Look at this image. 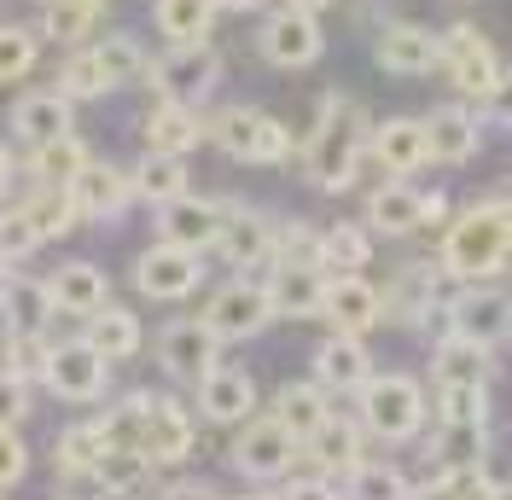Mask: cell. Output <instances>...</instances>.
I'll return each instance as SVG.
<instances>
[{
    "label": "cell",
    "mask_w": 512,
    "mask_h": 500,
    "mask_svg": "<svg viewBox=\"0 0 512 500\" xmlns=\"http://www.w3.org/2000/svg\"><path fill=\"white\" fill-rule=\"evenodd\" d=\"M47 297H53V309L94 314L105 303V274H99L94 262H64L59 274L47 280Z\"/></svg>",
    "instance_id": "cell-28"
},
{
    "label": "cell",
    "mask_w": 512,
    "mask_h": 500,
    "mask_svg": "<svg viewBox=\"0 0 512 500\" xmlns=\"http://www.w3.org/2000/svg\"><path fill=\"white\" fill-rule=\"evenodd\" d=\"M0 309H6V326L12 332H41L47 314H53V297H47V280H0Z\"/></svg>",
    "instance_id": "cell-32"
},
{
    "label": "cell",
    "mask_w": 512,
    "mask_h": 500,
    "mask_svg": "<svg viewBox=\"0 0 512 500\" xmlns=\"http://www.w3.org/2000/svg\"><path fill=\"white\" fill-rule=\"evenodd\" d=\"M35 245H41V239H35V227H30L24 216H18V210L0 221V250H6V256H30Z\"/></svg>",
    "instance_id": "cell-53"
},
{
    "label": "cell",
    "mask_w": 512,
    "mask_h": 500,
    "mask_svg": "<svg viewBox=\"0 0 512 500\" xmlns=\"http://www.w3.org/2000/svg\"><path fill=\"white\" fill-rule=\"evenodd\" d=\"M431 216H443V192H414V187H402V181H390L384 192H373V204H367V221L379 233H390V239L419 233Z\"/></svg>",
    "instance_id": "cell-13"
},
{
    "label": "cell",
    "mask_w": 512,
    "mask_h": 500,
    "mask_svg": "<svg viewBox=\"0 0 512 500\" xmlns=\"http://www.w3.org/2000/svg\"><path fill=\"white\" fill-rule=\"evenodd\" d=\"M146 407H152V390H134V396L117 402L105 419H94L105 448H134V442H140V425H146Z\"/></svg>",
    "instance_id": "cell-44"
},
{
    "label": "cell",
    "mask_w": 512,
    "mask_h": 500,
    "mask_svg": "<svg viewBox=\"0 0 512 500\" xmlns=\"http://www.w3.org/2000/svg\"><path fill=\"white\" fill-rule=\"evenodd\" d=\"M216 227H222V204H210V198H169L158 204V245H175V250H210L216 245Z\"/></svg>",
    "instance_id": "cell-7"
},
{
    "label": "cell",
    "mask_w": 512,
    "mask_h": 500,
    "mask_svg": "<svg viewBox=\"0 0 512 500\" xmlns=\"http://www.w3.org/2000/svg\"><path fill=\"white\" fill-rule=\"evenodd\" d=\"M41 24H47V35H59V41H82V30H88L94 18H82V12H64V6H53V0H47V18H41Z\"/></svg>",
    "instance_id": "cell-54"
},
{
    "label": "cell",
    "mask_w": 512,
    "mask_h": 500,
    "mask_svg": "<svg viewBox=\"0 0 512 500\" xmlns=\"http://www.w3.org/2000/svg\"><path fill=\"white\" fill-rule=\"evenodd\" d=\"M280 500H338V489H332V483H320V477H309V483H291Z\"/></svg>",
    "instance_id": "cell-55"
},
{
    "label": "cell",
    "mask_w": 512,
    "mask_h": 500,
    "mask_svg": "<svg viewBox=\"0 0 512 500\" xmlns=\"http://www.w3.org/2000/svg\"><path fill=\"white\" fill-rule=\"evenodd\" d=\"M53 6H64V12H82V18H94L105 0H53Z\"/></svg>",
    "instance_id": "cell-57"
},
{
    "label": "cell",
    "mask_w": 512,
    "mask_h": 500,
    "mask_svg": "<svg viewBox=\"0 0 512 500\" xmlns=\"http://www.w3.org/2000/svg\"><path fill=\"white\" fill-rule=\"evenodd\" d=\"M320 285H326V274H315V268H274V280L262 291H268V309L274 314L303 320V314L320 309Z\"/></svg>",
    "instance_id": "cell-27"
},
{
    "label": "cell",
    "mask_w": 512,
    "mask_h": 500,
    "mask_svg": "<svg viewBox=\"0 0 512 500\" xmlns=\"http://www.w3.org/2000/svg\"><path fill=\"white\" fill-rule=\"evenodd\" d=\"M291 6H297V12H309V18H315L320 6H332V0H291Z\"/></svg>",
    "instance_id": "cell-60"
},
{
    "label": "cell",
    "mask_w": 512,
    "mask_h": 500,
    "mask_svg": "<svg viewBox=\"0 0 512 500\" xmlns=\"http://www.w3.org/2000/svg\"><path fill=\"white\" fill-rule=\"evenodd\" d=\"M6 268H12V256H6V250H0V280H6Z\"/></svg>",
    "instance_id": "cell-61"
},
{
    "label": "cell",
    "mask_w": 512,
    "mask_h": 500,
    "mask_svg": "<svg viewBox=\"0 0 512 500\" xmlns=\"http://www.w3.org/2000/svg\"><path fill=\"white\" fill-rule=\"evenodd\" d=\"M24 413H30V384H24V378H6V373H0V425L12 431Z\"/></svg>",
    "instance_id": "cell-51"
},
{
    "label": "cell",
    "mask_w": 512,
    "mask_h": 500,
    "mask_svg": "<svg viewBox=\"0 0 512 500\" xmlns=\"http://www.w3.org/2000/svg\"><path fill=\"white\" fill-rule=\"evenodd\" d=\"M30 64H35V35L0 24V82H18Z\"/></svg>",
    "instance_id": "cell-50"
},
{
    "label": "cell",
    "mask_w": 512,
    "mask_h": 500,
    "mask_svg": "<svg viewBox=\"0 0 512 500\" xmlns=\"http://www.w3.org/2000/svg\"><path fill=\"white\" fill-rule=\"evenodd\" d=\"M448 332L466 344H501L507 338V291H466L448 303Z\"/></svg>",
    "instance_id": "cell-17"
},
{
    "label": "cell",
    "mask_w": 512,
    "mask_h": 500,
    "mask_svg": "<svg viewBox=\"0 0 512 500\" xmlns=\"http://www.w3.org/2000/svg\"><path fill=\"white\" fill-rule=\"evenodd\" d=\"M303 442H309V460H320L326 471H355L361 466V431H355L350 419H338V413H326Z\"/></svg>",
    "instance_id": "cell-29"
},
{
    "label": "cell",
    "mask_w": 512,
    "mask_h": 500,
    "mask_svg": "<svg viewBox=\"0 0 512 500\" xmlns=\"http://www.w3.org/2000/svg\"><path fill=\"white\" fill-rule=\"evenodd\" d=\"M216 6H227V12H251V6H262V0H216Z\"/></svg>",
    "instance_id": "cell-59"
},
{
    "label": "cell",
    "mask_w": 512,
    "mask_h": 500,
    "mask_svg": "<svg viewBox=\"0 0 512 500\" xmlns=\"http://www.w3.org/2000/svg\"><path fill=\"white\" fill-rule=\"evenodd\" d=\"M128 192H134V198H152V204L187 198V163H181V157H163V152H146L140 169L128 175Z\"/></svg>",
    "instance_id": "cell-33"
},
{
    "label": "cell",
    "mask_w": 512,
    "mask_h": 500,
    "mask_svg": "<svg viewBox=\"0 0 512 500\" xmlns=\"http://www.w3.org/2000/svg\"><path fill=\"white\" fill-rule=\"evenodd\" d=\"M59 88H70L64 99H99V94H111V82H105V70H99V59H94V47H88V53H70Z\"/></svg>",
    "instance_id": "cell-48"
},
{
    "label": "cell",
    "mask_w": 512,
    "mask_h": 500,
    "mask_svg": "<svg viewBox=\"0 0 512 500\" xmlns=\"http://www.w3.org/2000/svg\"><path fill=\"white\" fill-rule=\"evenodd\" d=\"M268 320H274V309H268V291L262 285H227L222 297L210 303V314H204V326H210L216 344H227V338H256Z\"/></svg>",
    "instance_id": "cell-12"
},
{
    "label": "cell",
    "mask_w": 512,
    "mask_h": 500,
    "mask_svg": "<svg viewBox=\"0 0 512 500\" xmlns=\"http://www.w3.org/2000/svg\"><path fill=\"white\" fill-rule=\"evenodd\" d=\"M472 152H478V117H466V111H454V105H437V111L425 117V157H437V163H466Z\"/></svg>",
    "instance_id": "cell-21"
},
{
    "label": "cell",
    "mask_w": 512,
    "mask_h": 500,
    "mask_svg": "<svg viewBox=\"0 0 512 500\" xmlns=\"http://www.w3.org/2000/svg\"><path fill=\"white\" fill-rule=\"evenodd\" d=\"M431 460H443V471H466L483 460V425H443L431 437Z\"/></svg>",
    "instance_id": "cell-43"
},
{
    "label": "cell",
    "mask_w": 512,
    "mask_h": 500,
    "mask_svg": "<svg viewBox=\"0 0 512 500\" xmlns=\"http://www.w3.org/2000/svg\"><path fill=\"white\" fill-rule=\"evenodd\" d=\"M198 256L192 250H175V245H152L140 262H134V285L146 291V297H187L198 291Z\"/></svg>",
    "instance_id": "cell-16"
},
{
    "label": "cell",
    "mask_w": 512,
    "mask_h": 500,
    "mask_svg": "<svg viewBox=\"0 0 512 500\" xmlns=\"http://www.w3.org/2000/svg\"><path fill=\"white\" fill-rule=\"evenodd\" d=\"M99 454H105L99 425H70V431L59 437V471H64V477H76V471H94Z\"/></svg>",
    "instance_id": "cell-47"
},
{
    "label": "cell",
    "mask_w": 512,
    "mask_h": 500,
    "mask_svg": "<svg viewBox=\"0 0 512 500\" xmlns=\"http://www.w3.org/2000/svg\"><path fill=\"white\" fill-rule=\"evenodd\" d=\"M12 128L30 140V146H47V140H64V134H76L70 128V99L64 94H24L18 105H12Z\"/></svg>",
    "instance_id": "cell-22"
},
{
    "label": "cell",
    "mask_w": 512,
    "mask_h": 500,
    "mask_svg": "<svg viewBox=\"0 0 512 500\" xmlns=\"http://www.w3.org/2000/svg\"><path fill=\"white\" fill-rule=\"evenodd\" d=\"M373 152L390 175H414L419 163H425V123L414 117H396V123H379L373 128Z\"/></svg>",
    "instance_id": "cell-25"
},
{
    "label": "cell",
    "mask_w": 512,
    "mask_h": 500,
    "mask_svg": "<svg viewBox=\"0 0 512 500\" xmlns=\"http://www.w3.org/2000/svg\"><path fill=\"white\" fill-rule=\"evenodd\" d=\"M437 64L448 70V82L460 94H472V99L501 94V59L483 41V30H472V24H454L448 35H437Z\"/></svg>",
    "instance_id": "cell-5"
},
{
    "label": "cell",
    "mask_w": 512,
    "mask_h": 500,
    "mask_svg": "<svg viewBox=\"0 0 512 500\" xmlns=\"http://www.w3.org/2000/svg\"><path fill=\"white\" fill-rule=\"evenodd\" d=\"M24 466H30V454H24L18 431H6V425H0V489H12V483L24 477Z\"/></svg>",
    "instance_id": "cell-52"
},
{
    "label": "cell",
    "mask_w": 512,
    "mask_h": 500,
    "mask_svg": "<svg viewBox=\"0 0 512 500\" xmlns=\"http://www.w3.org/2000/svg\"><path fill=\"white\" fill-rule=\"evenodd\" d=\"M146 134H152V152L181 157V152H192V146L204 140V123H198L192 105H169V99H163L158 111H152V123H146Z\"/></svg>",
    "instance_id": "cell-34"
},
{
    "label": "cell",
    "mask_w": 512,
    "mask_h": 500,
    "mask_svg": "<svg viewBox=\"0 0 512 500\" xmlns=\"http://www.w3.org/2000/svg\"><path fill=\"white\" fill-rule=\"evenodd\" d=\"M437 419L443 425H483L489 419V384H437Z\"/></svg>",
    "instance_id": "cell-42"
},
{
    "label": "cell",
    "mask_w": 512,
    "mask_h": 500,
    "mask_svg": "<svg viewBox=\"0 0 512 500\" xmlns=\"http://www.w3.org/2000/svg\"><path fill=\"white\" fill-rule=\"evenodd\" d=\"M320 419H326V402H320V384H286L280 396H274V425L286 431V437H309Z\"/></svg>",
    "instance_id": "cell-36"
},
{
    "label": "cell",
    "mask_w": 512,
    "mask_h": 500,
    "mask_svg": "<svg viewBox=\"0 0 512 500\" xmlns=\"http://www.w3.org/2000/svg\"><path fill=\"white\" fill-rule=\"evenodd\" d=\"M256 402V390H251V378L239 373V367H216V373H204L198 378V407L216 419V425H233V419H245Z\"/></svg>",
    "instance_id": "cell-23"
},
{
    "label": "cell",
    "mask_w": 512,
    "mask_h": 500,
    "mask_svg": "<svg viewBox=\"0 0 512 500\" xmlns=\"http://www.w3.org/2000/svg\"><path fill=\"white\" fill-rule=\"evenodd\" d=\"M320 24L309 18V12H297V6H286V12H274L268 24H262V59L280 64V70H297V64H315L320 59Z\"/></svg>",
    "instance_id": "cell-8"
},
{
    "label": "cell",
    "mask_w": 512,
    "mask_h": 500,
    "mask_svg": "<svg viewBox=\"0 0 512 500\" xmlns=\"http://www.w3.org/2000/svg\"><path fill=\"white\" fill-rule=\"evenodd\" d=\"M47 349H53V344H41V332H18V338H12V349H6V367H0V373L30 384V378L47 367Z\"/></svg>",
    "instance_id": "cell-49"
},
{
    "label": "cell",
    "mask_w": 512,
    "mask_h": 500,
    "mask_svg": "<svg viewBox=\"0 0 512 500\" xmlns=\"http://www.w3.org/2000/svg\"><path fill=\"white\" fill-rule=\"evenodd\" d=\"M216 134V146L227 157H239V163H286L291 157V134L286 123H274L268 111H256V105H227L222 117L210 123Z\"/></svg>",
    "instance_id": "cell-4"
},
{
    "label": "cell",
    "mask_w": 512,
    "mask_h": 500,
    "mask_svg": "<svg viewBox=\"0 0 512 500\" xmlns=\"http://www.w3.org/2000/svg\"><path fill=\"white\" fill-rule=\"evenodd\" d=\"M216 355H222V344L210 338V326H204V320H175V326L158 338V361H163L175 378H204V373H216V367H222Z\"/></svg>",
    "instance_id": "cell-15"
},
{
    "label": "cell",
    "mask_w": 512,
    "mask_h": 500,
    "mask_svg": "<svg viewBox=\"0 0 512 500\" xmlns=\"http://www.w3.org/2000/svg\"><path fill=\"white\" fill-rule=\"evenodd\" d=\"M361 425L384 442L419 437V425H425V396H419V384L402 378V373L367 378V384H361Z\"/></svg>",
    "instance_id": "cell-3"
},
{
    "label": "cell",
    "mask_w": 512,
    "mask_h": 500,
    "mask_svg": "<svg viewBox=\"0 0 512 500\" xmlns=\"http://www.w3.org/2000/svg\"><path fill=\"white\" fill-rule=\"evenodd\" d=\"M367 349H361V338H326V344L315 349V373H320V384L326 390H361L367 384Z\"/></svg>",
    "instance_id": "cell-24"
},
{
    "label": "cell",
    "mask_w": 512,
    "mask_h": 500,
    "mask_svg": "<svg viewBox=\"0 0 512 500\" xmlns=\"http://www.w3.org/2000/svg\"><path fill=\"white\" fill-rule=\"evenodd\" d=\"M94 59H99V70H105V82H111V88H123V82H134V76L146 70V59H140V41H134V35H111V41H99Z\"/></svg>",
    "instance_id": "cell-45"
},
{
    "label": "cell",
    "mask_w": 512,
    "mask_h": 500,
    "mask_svg": "<svg viewBox=\"0 0 512 500\" xmlns=\"http://www.w3.org/2000/svg\"><path fill=\"white\" fill-rule=\"evenodd\" d=\"M18 216L35 227V239H59V233L76 227V204H70V192H64V187H41Z\"/></svg>",
    "instance_id": "cell-38"
},
{
    "label": "cell",
    "mask_w": 512,
    "mask_h": 500,
    "mask_svg": "<svg viewBox=\"0 0 512 500\" xmlns=\"http://www.w3.org/2000/svg\"><path fill=\"white\" fill-rule=\"evenodd\" d=\"M187 448H192V419L175 402H158V396H152L134 454H140L146 466H175V460H187Z\"/></svg>",
    "instance_id": "cell-14"
},
{
    "label": "cell",
    "mask_w": 512,
    "mask_h": 500,
    "mask_svg": "<svg viewBox=\"0 0 512 500\" xmlns=\"http://www.w3.org/2000/svg\"><path fill=\"white\" fill-rule=\"evenodd\" d=\"M361 140H367V123H361V105L344 94H320V117L315 134L303 146V163H309V181L326 192L350 187L355 181V157H361Z\"/></svg>",
    "instance_id": "cell-2"
},
{
    "label": "cell",
    "mask_w": 512,
    "mask_h": 500,
    "mask_svg": "<svg viewBox=\"0 0 512 500\" xmlns=\"http://www.w3.org/2000/svg\"><path fill=\"white\" fill-rule=\"evenodd\" d=\"M483 367H489V349L448 332L437 349V384H483Z\"/></svg>",
    "instance_id": "cell-39"
},
{
    "label": "cell",
    "mask_w": 512,
    "mask_h": 500,
    "mask_svg": "<svg viewBox=\"0 0 512 500\" xmlns=\"http://www.w3.org/2000/svg\"><path fill=\"white\" fill-rule=\"evenodd\" d=\"M152 76H158V88H163V99H169V105H192L198 94H210V88H216L222 59H216L204 41H198V47H169Z\"/></svg>",
    "instance_id": "cell-6"
},
{
    "label": "cell",
    "mask_w": 512,
    "mask_h": 500,
    "mask_svg": "<svg viewBox=\"0 0 512 500\" xmlns=\"http://www.w3.org/2000/svg\"><path fill=\"white\" fill-rule=\"evenodd\" d=\"M320 314L338 326V338H361L367 326H379V291L361 274H338L320 285Z\"/></svg>",
    "instance_id": "cell-11"
},
{
    "label": "cell",
    "mask_w": 512,
    "mask_h": 500,
    "mask_svg": "<svg viewBox=\"0 0 512 500\" xmlns=\"http://www.w3.org/2000/svg\"><path fill=\"white\" fill-rule=\"evenodd\" d=\"M367 250L373 245H367L361 227H326L315 239V274H332V280H338V274H355V268L367 262Z\"/></svg>",
    "instance_id": "cell-35"
},
{
    "label": "cell",
    "mask_w": 512,
    "mask_h": 500,
    "mask_svg": "<svg viewBox=\"0 0 512 500\" xmlns=\"http://www.w3.org/2000/svg\"><path fill=\"white\" fill-rule=\"evenodd\" d=\"M94 477H99L105 495H134V489L152 477V466H146L134 448H105V454L94 460Z\"/></svg>",
    "instance_id": "cell-41"
},
{
    "label": "cell",
    "mask_w": 512,
    "mask_h": 500,
    "mask_svg": "<svg viewBox=\"0 0 512 500\" xmlns=\"http://www.w3.org/2000/svg\"><path fill=\"white\" fill-rule=\"evenodd\" d=\"M408 500H507L501 489H489V477L478 466L466 471H443V477H431L425 489H408Z\"/></svg>",
    "instance_id": "cell-40"
},
{
    "label": "cell",
    "mask_w": 512,
    "mask_h": 500,
    "mask_svg": "<svg viewBox=\"0 0 512 500\" xmlns=\"http://www.w3.org/2000/svg\"><path fill=\"white\" fill-rule=\"evenodd\" d=\"M82 344L94 349L99 361H123V355H134V349H140V320H134L128 309H105V303H99V309L88 314Z\"/></svg>",
    "instance_id": "cell-26"
},
{
    "label": "cell",
    "mask_w": 512,
    "mask_h": 500,
    "mask_svg": "<svg viewBox=\"0 0 512 500\" xmlns=\"http://www.w3.org/2000/svg\"><path fill=\"white\" fill-rule=\"evenodd\" d=\"M158 30L169 47H198L216 24V0H158Z\"/></svg>",
    "instance_id": "cell-30"
},
{
    "label": "cell",
    "mask_w": 512,
    "mask_h": 500,
    "mask_svg": "<svg viewBox=\"0 0 512 500\" xmlns=\"http://www.w3.org/2000/svg\"><path fill=\"white\" fill-rule=\"evenodd\" d=\"M216 250H222L233 268H256V262H268V250H274V227L256 216V210H222V227H216Z\"/></svg>",
    "instance_id": "cell-19"
},
{
    "label": "cell",
    "mask_w": 512,
    "mask_h": 500,
    "mask_svg": "<svg viewBox=\"0 0 512 500\" xmlns=\"http://www.w3.org/2000/svg\"><path fill=\"white\" fill-rule=\"evenodd\" d=\"M379 64L396 76H425V70H437V35L419 24H390L379 35Z\"/></svg>",
    "instance_id": "cell-20"
},
{
    "label": "cell",
    "mask_w": 512,
    "mask_h": 500,
    "mask_svg": "<svg viewBox=\"0 0 512 500\" xmlns=\"http://www.w3.org/2000/svg\"><path fill=\"white\" fill-rule=\"evenodd\" d=\"M70 204H76V216H88V221H111V216H123L128 210V175H117L111 163H82V175L70 181Z\"/></svg>",
    "instance_id": "cell-18"
},
{
    "label": "cell",
    "mask_w": 512,
    "mask_h": 500,
    "mask_svg": "<svg viewBox=\"0 0 512 500\" xmlns=\"http://www.w3.org/2000/svg\"><path fill=\"white\" fill-rule=\"evenodd\" d=\"M350 500H408V477L396 466H361L350 471Z\"/></svg>",
    "instance_id": "cell-46"
},
{
    "label": "cell",
    "mask_w": 512,
    "mask_h": 500,
    "mask_svg": "<svg viewBox=\"0 0 512 500\" xmlns=\"http://www.w3.org/2000/svg\"><path fill=\"white\" fill-rule=\"evenodd\" d=\"M297 448L303 442L297 437H286L274 419H256L251 431H239V442H233V466L245 471V477H286L291 471V460H297Z\"/></svg>",
    "instance_id": "cell-10"
},
{
    "label": "cell",
    "mask_w": 512,
    "mask_h": 500,
    "mask_svg": "<svg viewBox=\"0 0 512 500\" xmlns=\"http://www.w3.org/2000/svg\"><path fill=\"white\" fill-rule=\"evenodd\" d=\"M507 250H512L507 198H483V204H472L466 216L448 227L443 268H448V280H489V274L507 268Z\"/></svg>",
    "instance_id": "cell-1"
},
{
    "label": "cell",
    "mask_w": 512,
    "mask_h": 500,
    "mask_svg": "<svg viewBox=\"0 0 512 500\" xmlns=\"http://www.w3.org/2000/svg\"><path fill=\"white\" fill-rule=\"evenodd\" d=\"M163 500H216V495H210L204 483H175V489H169Z\"/></svg>",
    "instance_id": "cell-56"
},
{
    "label": "cell",
    "mask_w": 512,
    "mask_h": 500,
    "mask_svg": "<svg viewBox=\"0 0 512 500\" xmlns=\"http://www.w3.org/2000/svg\"><path fill=\"white\" fill-rule=\"evenodd\" d=\"M431 297H437V274H431L425 262H414V268H402L396 285L379 297V314H384V303H390V314H396L402 326H419V320L431 314Z\"/></svg>",
    "instance_id": "cell-31"
},
{
    "label": "cell",
    "mask_w": 512,
    "mask_h": 500,
    "mask_svg": "<svg viewBox=\"0 0 512 500\" xmlns=\"http://www.w3.org/2000/svg\"><path fill=\"white\" fill-rule=\"evenodd\" d=\"M82 163H88L82 140H76V134H64V140H47V146H35L30 175L41 181V187H70V181L82 175Z\"/></svg>",
    "instance_id": "cell-37"
},
{
    "label": "cell",
    "mask_w": 512,
    "mask_h": 500,
    "mask_svg": "<svg viewBox=\"0 0 512 500\" xmlns=\"http://www.w3.org/2000/svg\"><path fill=\"white\" fill-rule=\"evenodd\" d=\"M41 378L59 390L64 402H94V396H105V361L88 344H53Z\"/></svg>",
    "instance_id": "cell-9"
},
{
    "label": "cell",
    "mask_w": 512,
    "mask_h": 500,
    "mask_svg": "<svg viewBox=\"0 0 512 500\" xmlns=\"http://www.w3.org/2000/svg\"><path fill=\"white\" fill-rule=\"evenodd\" d=\"M6 192H12V152L0 146V198H6Z\"/></svg>",
    "instance_id": "cell-58"
}]
</instances>
